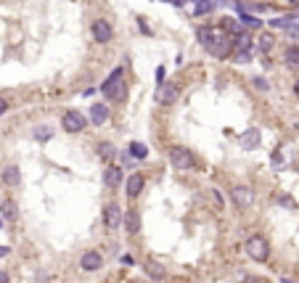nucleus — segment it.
Here are the masks:
<instances>
[{
	"instance_id": "1",
	"label": "nucleus",
	"mask_w": 299,
	"mask_h": 283,
	"mask_svg": "<svg viewBox=\"0 0 299 283\" xmlns=\"http://www.w3.org/2000/svg\"><path fill=\"white\" fill-rule=\"evenodd\" d=\"M103 95L109 98V101H122V98L127 95V82H125V71H122V67H116L112 74L106 77V82L101 85Z\"/></svg>"
},
{
	"instance_id": "2",
	"label": "nucleus",
	"mask_w": 299,
	"mask_h": 283,
	"mask_svg": "<svg viewBox=\"0 0 299 283\" xmlns=\"http://www.w3.org/2000/svg\"><path fill=\"white\" fill-rule=\"evenodd\" d=\"M244 249H246V257L254 262H268V257H270V243L265 236H252Z\"/></svg>"
},
{
	"instance_id": "3",
	"label": "nucleus",
	"mask_w": 299,
	"mask_h": 283,
	"mask_svg": "<svg viewBox=\"0 0 299 283\" xmlns=\"http://www.w3.org/2000/svg\"><path fill=\"white\" fill-rule=\"evenodd\" d=\"M170 164L175 169H180V172H188V169H193V164H196V159H193V151H188L183 146H172L170 148Z\"/></svg>"
},
{
	"instance_id": "4",
	"label": "nucleus",
	"mask_w": 299,
	"mask_h": 283,
	"mask_svg": "<svg viewBox=\"0 0 299 283\" xmlns=\"http://www.w3.org/2000/svg\"><path fill=\"white\" fill-rule=\"evenodd\" d=\"M85 124H88V119H85V114L82 111H67V114L61 117V127L67 130V133H71V135H77V133H82L85 130Z\"/></svg>"
},
{
	"instance_id": "5",
	"label": "nucleus",
	"mask_w": 299,
	"mask_h": 283,
	"mask_svg": "<svg viewBox=\"0 0 299 283\" xmlns=\"http://www.w3.org/2000/svg\"><path fill=\"white\" fill-rule=\"evenodd\" d=\"M230 50H233V48H230V37L225 35L223 29H220V32H217V37H214V40H212L209 45H207V53L214 56V58H225V56L230 53Z\"/></svg>"
},
{
	"instance_id": "6",
	"label": "nucleus",
	"mask_w": 299,
	"mask_h": 283,
	"mask_svg": "<svg viewBox=\"0 0 299 283\" xmlns=\"http://www.w3.org/2000/svg\"><path fill=\"white\" fill-rule=\"evenodd\" d=\"M230 201L236 204L238 209H249L254 204V190L249 186H233L230 188Z\"/></svg>"
},
{
	"instance_id": "7",
	"label": "nucleus",
	"mask_w": 299,
	"mask_h": 283,
	"mask_svg": "<svg viewBox=\"0 0 299 283\" xmlns=\"http://www.w3.org/2000/svg\"><path fill=\"white\" fill-rule=\"evenodd\" d=\"M178 98H180V88L175 82H161L157 88V103H161V106H172Z\"/></svg>"
},
{
	"instance_id": "8",
	"label": "nucleus",
	"mask_w": 299,
	"mask_h": 283,
	"mask_svg": "<svg viewBox=\"0 0 299 283\" xmlns=\"http://www.w3.org/2000/svg\"><path fill=\"white\" fill-rule=\"evenodd\" d=\"M143 188H146V177H143L140 172H133L125 180V193L127 199H138V196L143 193Z\"/></svg>"
},
{
	"instance_id": "9",
	"label": "nucleus",
	"mask_w": 299,
	"mask_h": 283,
	"mask_svg": "<svg viewBox=\"0 0 299 283\" xmlns=\"http://www.w3.org/2000/svg\"><path fill=\"white\" fill-rule=\"evenodd\" d=\"M119 222H122V209H119V204H106L103 207V225H106L109 230H114V228H119Z\"/></svg>"
},
{
	"instance_id": "10",
	"label": "nucleus",
	"mask_w": 299,
	"mask_h": 283,
	"mask_svg": "<svg viewBox=\"0 0 299 283\" xmlns=\"http://www.w3.org/2000/svg\"><path fill=\"white\" fill-rule=\"evenodd\" d=\"M93 40L95 43H109L112 40V35H114V29H112V24L106 22V19H98V22H93Z\"/></svg>"
},
{
	"instance_id": "11",
	"label": "nucleus",
	"mask_w": 299,
	"mask_h": 283,
	"mask_svg": "<svg viewBox=\"0 0 299 283\" xmlns=\"http://www.w3.org/2000/svg\"><path fill=\"white\" fill-rule=\"evenodd\" d=\"M80 267L85 270V273L101 270V267H103V257H101V252H85V254L80 257Z\"/></svg>"
},
{
	"instance_id": "12",
	"label": "nucleus",
	"mask_w": 299,
	"mask_h": 283,
	"mask_svg": "<svg viewBox=\"0 0 299 283\" xmlns=\"http://www.w3.org/2000/svg\"><path fill=\"white\" fill-rule=\"evenodd\" d=\"M143 270H146V275H148L151 281H164V278H167L164 265H161L159 259H151V257H148V259L143 262Z\"/></svg>"
},
{
	"instance_id": "13",
	"label": "nucleus",
	"mask_w": 299,
	"mask_h": 283,
	"mask_svg": "<svg viewBox=\"0 0 299 283\" xmlns=\"http://www.w3.org/2000/svg\"><path fill=\"white\" fill-rule=\"evenodd\" d=\"M238 141H241V148L244 151H254L259 146V141H262V133H259L257 127H249L241 138H238Z\"/></svg>"
},
{
	"instance_id": "14",
	"label": "nucleus",
	"mask_w": 299,
	"mask_h": 283,
	"mask_svg": "<svg viewBox=\"0 0 299 283\" xmlns=\"http://www.w3.org/2000/svg\"><path fill=\"white\" fill-rule=\"evenodd\" d=\"M122 222H125V230H127L130 236H138L140 233V212L130 209V212L122 214Z\"/></svg>"
},
{
	"instance_id": "15",
	"label": "nucleus",
	"mask_w": 299,
	"mask_h": 283,
	"mask_svg": "<svg viewBox=\"0 0 299 283\" xmlns=\"http://www.w3.org/2000/svg\"><path fill=\"white\" fill-rule=\"evenodd\" d=\"M0 180L5 183V186H19L22 183V175H19V167L16 164H8V167H3V172H0Z\"/></svg>"
},
{
	"instance_id": "16",
	"label": "nucleus",
	"mask_w": 299,
	"mask_h": 283,
	"mask_svg": "<svg viewBox=\"0 0 299 283\" xmlns=\"http://www.w3.org/2000/svg\"><path fill=\"white\" fill-rule=\"evenodd\" d=\"M103 183H106L109 188H116L122 183V169L114 167V164H106V169H103Z\"/></svg>"
},
{
	"instance_id": "17",
	"label": "nucleus",
	"mask_w": 299,
	"mask_h": 283,
	"mask_svg": "<svg viewBox=\"0 0 299 283\" xmlns=\"http://www.w3.org/2000/svg\"><path fill=\"white\" fill-rule=\"evenodd\" d=\"M0 217H3V220H8V222H14L16 217H19V204L11 201V199L0 201Z\"/></svg>"
},
{
	"instance_id": "18",
	"label": "nucleus",
	"mask_w": 299,
	"mask_h": 283,
	"mask_svg": "<svg viewBox=\"0 0 299 283\" xmlns=\"http://www.w3.org/2000/svg\"><path fill=\"white\" fill-rule=\"evenodd\" d=\"M230 48H236V50H249L252 48V37H249V32H238V35H233L230 37Z\"/></svg>"
},
{
	"instance_id": "19",
	"label": "nucleus",
	"mask_w": 299,
	"mask_h": 283,
	"mask_svg": "<svg viewBox=\"0 0 299 283\" xmlns=\"http://www.w3.org/2000/svg\"><path fill=\"white\" fill-rule=\"evenodd\" d=\"M109 119V109L103 106V103H93V106H90V122L93 124H103Z\"/></svg>"
},
{
	"instance_id": "20",
	"label": "nucleus",
	"mask_w": 299,
	"mask_h": 283,
	"mask_svg": "<svg viewBox=\"0 0 299 283\" xmlns=\"http://www.w3.org/2000/svg\"><path fill=\"white\" fill-rule=\"evenodd\" d=\"M116 156V148H114V143H109V141H101L98 143V159L101 162H106V164H112V159Z\"/></svg>"
},
{
	"instance_id": "21",
	"label": "nucleus",
	"mask_w": 299,
	"mask_h": 283,
	"mask_svg": "<svg viewBox=\"0 0 299 283\" xmlns=\"http://www.w3.org/2000/svg\"><path fill=\"white\" fill-rule=\"evenodd\" d=\"M217 32H220V29H214V27H199V29H196V37H199V43L207 48V45H209L214 37H217Z\"/></svg>"
},
{
	"instance_id": "22",
	"label": "nucleus",
	"mask_w": 299,
	"mask_h": 283,
	"mask_svg": "<svg viewBox=\"0 0 299 283\" xmlns=\"http://www.w3.org/2000/svg\"><path fill=\"white\" fill-rule=\"evenodd\" d=\"M212 11H214L212 0H193V16H204V14H212Z\"/></svg>"
},
{
	"instance_id": "23",
	"label": "nucleus",
	"mask_w": 299,
	"mask_h": 283,
	"mask_svg": "<svg viewBox=\"0 0 299 283\" xmlns=\"http://www.w3.org/2000/svg\"><path fill=\"white\" fill-rule=\"evenodd\" d=\"M32 138H35L37 143H45V141H50V138H53V130H50L48 124H37L35 133H32Z\"/></svg>"
},
{
	"instance_id": "24",
	"label": "nucleus",
	"mask_w": 299,
	"mask_h": 283,
	"mask_svg": "<svg viewBox=\"0 0 299 283\" xmlns=\"http://www.w3.org/2000/svg\"><path fill=\"white\" fill-rule=\"evenodd\" d=\"M127 151H130V156H133V159H138V162H140V159H146V156H148V148L143 146L140 141H133V143H130V148H127Z\"/></svg>"
},
{
	"instance_id": "25",
	"label": "nucleus",
	"mask_w": 299,
	"mask_h": 283,
	"mask_svg": "<svg viewBox=\"0 0 299 283\" xmlns=\"http://www.w3.org/2000/svg\"><path fill=\"white\" fill-rule=\"evenodd\" d=\"M283 61H286V67H289V69H299V48H286Z\"/></svg>"
},
{
	"instance_id": "26",
	"label": "nucleus",
	"mask_w": 299,
	"mask_h": 283,
	"mask_svg": "<svg viewBox=\"0 0 299 283\" xmlns=\"http://www.w3.org/2000/svg\"><path fill=\"white\" fill-rule=\"evenodd\" d=\"M220 24H223V27H220L223 32H230V37L241 32V22H238V19H230V16H228V19H223Z\"/></svg>"
},
{
	"instance_id": "27",
	"label": "nucleus",
	"mask_w": 299,
	"mask_h": 283,
	"mask_svg": "<svg viewBox=\"0 0 299 283\" xmlns=\"http://www.w3.org/2000/svg\"><path fill=\"white\" fill-rule=\"evenodd\" d=\"M257 45H259V50H262V53H270V48L276 45V40H273V35H270V32H265V35H259Z\"/></svg>"
},
{
	"instance_id": "28",
	"label": "nucleus",
	"mask_w": 299,
	"mask_h": 283,
	"mask_svg": "<svg viewBox=\"0 0 299 283\" xmlns=\"http://www.w3.org/2000/svg\"><path fill=\"white\" fill-rule=\"evenodd\" d=\"M291 22H294V16H281V19H273L270 27H273V29H289Z\"/></svg>"
},
{
	"instance_id": "29",
	"label": "nucleus",
	"mask_w": 299,
	"mask_h": 283,
	"mask_svg": "<svg viewBox=\"0 0 299 283\" xmlns=\"http://www.w3.org/2000/svg\"><path fill=\"white\" fill-rule=\"evenodd\" d=\"M238 22L241 24H246V27H262V22H259V19H254V16H249V14H238Z\"/></svg>"
},
{
	"instance_id": "30",
	"label": "nucleus",
	"mask_w": 299,
	"mask_h": 283,
	"mask_svg": "<svg viewBox=\"0 0 299 283\" xmlns=\"http://www.w3.org/2000/svg\"><path fill=\"white\" fill-rule=\"evenodd\" d=\"M252 85H254L259 93H268V90H270V82L265 80V77H254V80H252Z\"/></svg>"
},
{
	"instance_id": "31",
	"label": "nucleus",
	"mask_w": 299,
	"mask_h": 283,
	"mask_svg": "<svg viewBox=\"0 0 299 283\" xmlns=\"http://www.w3.org/2000/svg\"><path fill=\"white\" fill-rule=\"evenodd\" d=\"M236 61H238V64L252 61V50H236Z\"/></svg>"
},
{
	"instance_id": "32",
	"label": "nucleus",
	"mask_w": 299,
	"mask_h": 283,
	"mask_svg": "<svg viewBox=\"0 0 299 283\" xmlns=\"http://www.w3.org/2000/svg\"><path fill=\"white\" fill-rule=\"evenodd\" d=\"M278 204H281V207H294V199H291V196H286V193H281V196H278V199H276Z\"/></svg>"
},
{
	"instance_id": "33",
	"label": "nucleus",
	"mask_w": 299,
	"mask_h": 283,
	"mask_svg": "<svg viewBox=\"0 0 299 283\" xmlns=\"http://www.w3.org/2000/svg\"><path fill=\"white\" fill-rule=\"evenodd\" d=\"M209 193H212V201H214V207H217V209H223V196H220V190H217V188H212Z\"/></svg>"
},
{
	"instance_id": "34",
	"label": "nucleus",
	"mask_w": 299,
	"mask_h": 283,
	"mask_svg": "<svg viewBox=\"0 0 299 283\" xmlns=\"http://www.w3.org/2000/svg\"><path fill=\"white\" fill-rule=\"evenodd\" d=\"M270 162H273V167H281V164H283V154H281V151H273Z\"/></svg>"
},
{
	"instance_id": "35",
	"label": "nucleus",
	"mask_w": 299,
	"mask_h": 283,
	"mask_svg": "<svg viewBox=\"0 0 299 283\" xmlns=\"http://www.w3.org/2000/svg\"><path fill=\"white\" fill-rule=\"evenodd\" d=\"M5 111H8V101H5V98H0V117H3Z\"/></svg>"
},
{
	"instance_id": "36",
	"label": "nucleus",
	"mask_w": 299,
	"mask_h": 283,
	"mask_svg": "<svg viewBox=\"0 0 299 283\" xmlns=\"http://www.w3.org/2000/svg\"><path fill=\"white\" fill-rule=\"evenodd\" d=\"M122 265H135V259L130 254H125V257H122Z\"/></svg>"
},
{
	"instance_id": "37",
	"label": "nucleus",
	"mask_w": 299,
	"mask_h": 283,
	"mask_svg": "<svg viewBox=\"0 0 299 283\" xmlns=\"http://www.w3.org/2000/svg\"><path fill=\"white\" fill-rule=\"evenodd\" d=\"M0 283H11V278H8V273H5V270H0Z\"/></svg>"
},
{
	"instance_id": "38",
	"label": "nucleus",
	"mask_w": 299,
	"mask_h": 283,
	"mask_svg": "<svg viewBox=\"0 0 299 283\" xmlns=\"http://www.w3.org/2000/svg\"><path fill=\"white\" fill-rule=\"evenodd\" d=\"M157 80H159V85H161V80H164V67H159V71H157Z\"/></svg>"
},
{
	"instance_id": "39",
	"label": "nucleus",
	"mask_w": 299,
	"mask_h": 283,
	"mask_svg": "<svg viewBox=\"0 0 299 283\" xmlns=\"http://www.w3.org/2000/svg\"><path fill=\"white\" fill-rule=\"evenodd\" d=\"M11 254V249L8 246H0V257H8Z\"/></svg>"
},
{
	"instance_id": "40",
	"label": "nucleus",
	"mask_w": 299,
	"mask_h": 283,
	"mask_svg": "<svg viewBox=\"0 0 299 283\" xmlns=\"http://www.w3.org/2000/svg\"><path fill=\"white\" fill-rule=\"evenodd\" d=\"M289 32H291V35H299V24H297V27H294V24H291V27H289Z\"/></svg>"
},
{
	"instance_id": "41",
	"label": "nucleus",
	"mask_w": 299,
	"mask_h": 283,
	"mask_svg": "<svg viewBox=\"0 0 299 283\" xmlns=\"http://www.w3.org/2000/svg\"><path fill=\"white\" fill-rule=\"evenodd\" d=\"M246 283H265L262 278H246Z\"/></svg>"
},
{
	"instance_id": "42",
	"label": "nucleus",
	"mask_w": 299,
	"mask_h": 283,
	"mask_svg": "<svg viewBox=\"0 0 299 283\" xmlns=\"http://www.w3.org/2000/svg\"><path fill=\"white\" fill-rule=\"evenodd\" d=\"M294 93H297V95H299V80H297V82H294Z\"/></svg>"
}]
</instances>
